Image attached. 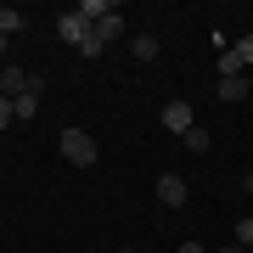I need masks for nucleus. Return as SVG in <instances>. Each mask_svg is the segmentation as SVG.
Listing matches in <instances>:
<instances>
[{"mask_svg":"<svg viewBox=\"0 0 253 253\" xmlns=\"http://www.w3.org/2000/svg\"><path fill=\"white\" fill-rule=\"evenodd\" d=\"M62 158L73 163V169H90V163L101 158V146H96V135H90V129H62Z\"/></svg>","mask_w":253,"mask_h":253,"instance_id":"obj_1","label":"nucleus"},{"mask_svg":"<svg viewBox=\"0 0 253 253\" xmlns=\"http://www.w3.org/2000/svg\"><path fill=\"white\" fill-rule=\"evenodd\" d=\"M56 34H62V45H73V51H79V45H90V34H96V28L84 23L79 11H62V17H56Z\"/></svg>","mask_w":253,"mask_h":253,"instance_id":"obj_2","label":"nucleus"},{"mask_svg":"<svg viewBox=\"0 0 253 253\" xmlns=\"http://www.w3.org/2000/svg\"><path fill=\"white\" fill-rule=\"evenodd\" d=\"M158 197H163V208H186V174H174V169H163L158 174Z\"/></svg>","mask_w":253,"mask_h":253,"instance_id":"obj_3","label":"nucleus"},{"mask_svg":"<svg viewBox=\"0 0 253 253\" xmlns=\"http://www.w3.org/2000/svg\"><path fill=\"white\" fill-rule=\"evenodd\" d=\"M163 129H169V135H186V129H197V118H191V101H169V107H163Z\"/></svg>","mask_w":253,"mask_h":253,"instance_id":"obj_4","label":"nucleus"},{"mask_svg":"<svg viewBox=\"0 0 253 253\" xmlns=\"http://www.w3.org/2000/svg\"><path fill=\"white\" fill-rule=\"evenodd\" d=\"M23 90H28V68L6 62V68H0V96H6V101H17Z\"/></svg>","mask_w":253,"mask_h":253,"instance_id":"obj_5","label":"nucleus"},{"mask_svg":"<svg viewBox=\"0 0 253 253\" xmlns=\"http://www.w3.org/2000/svg\"><path fill=\"white\" fill-rule=\"evenodd\" d=\"M118 34H124V11H118V6H113V11H107V17H101V23H96V45H101V51H107V45H113V40H118Z\"/></svg>","mask_w":253,"mask_h":253,"instance_id":"obj_6","label":"nucleus"},{"mask_svg":"<svg viewBox=\"0 0 253 253\" xmlns=\"http://www.w3.org/2000/svg\"><path fill=\"white\" fill-rule=\"evenodd\" d=\"M248 96H253L248 73H236V79H219V101H248Z\"/></svg>","mask_w":253,"mask_h":253,"instance_id":"obj_7","label":"nucleus"},{"mask_svg":"<svg viewBox=\"0 0 253 253\" xmlns=\"http://www.w3.org/2000/svg\"><path fill=\"white\" fill-rule=\"evenodd\" d=\"M73 11H79V17H84V23L96 28V23H101V17H107V11H113V0H79V6H73Z\"/></svg>","mask_w":253,"mask_h":253,"instance_id":"obj_8","label":"nucleus"},{"mask_svg":"<svg viewBox=\"0 0 253 253\" xmlns=\"http://www.w3.org/2000/svg\"><path fill=\"white\" fill-rule=\"evenodd\" d=\"M129 51H135V62H158V34H135Z\"/></svg>","mask_w":253,"mask_h":253,"instance_id":"obj_9","label":"nucleus"},{"mask_svg":"<svg viewBox=\"0 0 253 253\" xmlns=\"http://www.w3.org/2000/svg\"><path fill=\"white\" fill-rule=\"evenodd\" d=\"M23 23H28V17H23L17 6H0V34H6V40H11V34H23Z\"/></svg>","mask_w":253,"mask_h":253,"instance_id":"obj_10","label":"nucleus"},{"mask_svg":"<svg viewBox=\"0 0 253 253\" xmlns=\"http://www.w3.org/2000/svg\"><path fill=\"white\" fill-rule=\"evenodd\" d=\"M180 141H186V152H208V129H203V124H197V129H186Z\"/></svg>","mask_w":253,"mask_h":253,"instance_id":"obj_11","label":"nucleus"},{"mask_svg":"<svg viewBox=\"0 0 253 253\" xmlns=\"http://www.w3.org/2000/svg\"><path fill=\"white\" fill-rule=\"evenodd\" d=\"M231 51H236V62H242V73H248V68H253V34H242Z\"/></svg>","mask_w":253,"mask_h":253,"instance_id":"obj_12","label":"nucleus"},{"mask_svg":"<svg viewBox=\"0 0 253 253\" xmlns=\"http://www.w3.org/2000/svg\"><path fill=\"white\" fill-rule=\"evenodd\" d=\"M11 107H17V118H34V113H40V96H28V90H23Z\"/></svg>","mask_w":253,"mask_h":253,"instance_id":"obj_13","label":"nucleus"},{"mask_svg":"<svg viewBox=\"0 0 253 253\" xmlns=\"http://www.w3.org/2000/svg\"><path fill=\"white\" fill-rule=\"evenodd\" d=\"M236 242H242V248L253 253V214H248V219H236Z\"/></svg>","mask_w":253,"mask_h":253,"instance_id":"obj_14","label":"nucleus"},{"mask_svg":"<svg viewBox=\"0 0 253 253\" xmlns=\"http://www.w3.org/2000/svg\"><path fill=\"white\" fill-rule=\"evenodd\" d=\"M11 118H17V107H11V101H6V96H0V129H6V124H11Z\"/></svg>","mask_w":253,"mask_h":253,"instance_id":"obj_15","label":"nucleus"},{"mask_svg":"<svg viewBox=\"0 0 253 253\" xmlns=\"http://www.w3.org/2000/svg\"><path fill=\"white\" fill-rule=\"evenodd\" d=\"M174 253H208L203 242H180V248H174Z\"/></svg>","mask_w":253,"mask_h":253,"instance_id":"obj_16","label":"nucleus"},{"mask_svg":"<svg viewBox=\"0 0 253 253\" xmlns=\"http://www.w3.org/2000/svg\"><path fill=\"white\" fill-rule=\"evenodd\" d=\"M219 253H248V248H242V242H225V248H219Z\"/></svg>","mask_w":253,"mask_h":253,"instance_id":"obj_17","label":"nucleus"},{"mask_svg":"<svg viewBox=\"0 0 253 253\" xmlns=\"http://www.w3.org/2000/svg\"><path fill=\"white\" fill-rule=\"evenodd\" d=\"M242 191H248V197H253V169H248V180H242Z\"/></svg>","mask_w":253,"mask_h":253,"instance_id":"obj_18","label":"nucleus"},{"mask_svg":"<svg viewBox=\"0 0 253 253\" xmlns=\"http://www.w3.org/2000/svg\"><path fill=\"white\" fill-rule=\"evenodd\" d=\"M0 68H6V34H0Z\"/></svg>","mask_w":253,"mask_h":253,"instance_id":"obj_19","label":"nucleus"},{"mask_svg":"<svg viewBox=\"0 0 253 253\" xmlns=\"http://www.w3.org/2000/svg\"><path fill=\"white\" fill-rule=\"evenodd\" d=\"M118 253H135V248H118Z\"/></svg>","mask_w":253,"mask_h":253,"instance_id":"obj_20","label":"nucleus"},{"mask_svg":"<svg viewBox=\"0 0 253 253\" xmlns=\"http://www.w3.org/2000/svg\"><path fill=\"white\" fill-rule=\"evenodd\" d=\"M248 84H253V73H248Z\"/></svg>","mask_w":253,"mask_h":253,"instance_id":"obj_21","label":"nucleus"},{"mask_svg":"<svg viewBox=\"0 0 253 253\" xmlns=\"http://www.w3.org/2000/svg\"><path fill=\"white\" fill-rule=\"evenodd\" d=\"M0 174H6V169H0Z\"/></svg>","mask_w":253,"mask_h":253,"instance_id":"obj_22","label":"nucleus"}]
</instances>
